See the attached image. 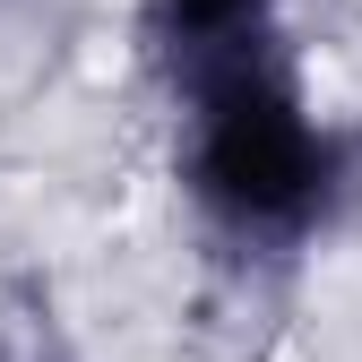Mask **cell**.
I'll return each mask as SVG.
<instances>
[{"label": "cell", "mask_w": 362, "mask_h": 362, "mask_svg": "<svg viewBox=\"0 0 362 362\" xmlns=\"http://www.w3.org/2000/svg\"><path fill=\"white\" fill-rule=\"evenodd\" d=\"M164 112L173 190L224 259L285 267L345 224L362 190V129L328 112L293 35L164 78Z\"/></svg>", "instance_id": "6da1fadb"}, {"label": "cell", "mask_w": 362, "mask_h": 362, "mask_svg": "<svg viewBox=\"0 0 362 362\" xmlns=\"http://www.w3.org/2000/svg\"><path fill=\"white\" fill-rule=\"evenodd\" d=\"M129 9H139V43H147L156 86L181 78V69H207L224 52H250V43L293 35L285 0H129Z\"/></svg>", "instance_id": "7a4b0ae2"}]
</instances>
